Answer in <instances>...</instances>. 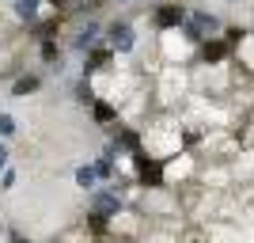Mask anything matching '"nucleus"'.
<instances>
[{"label":"nucleus","instance_id":"f257e3e1","mask_svg":"<svg viewBox=\"0 0 254 243\" xmlns=\"http://www.w3.org/2000/svg\"><path fill=\"white\" fill-rule=\"evenodd\" d=\"M133 167H137V182L144 190H163L167 186V160L163 156L140 152V156H133Z\"/></svg>","mask_w":254,"mask_h":243},{"label":"nucleus","instance_id":"f03ea898","mask_svg":"<svg viewBox=\"0 0 254 243\" xmlns=\"http://www.w3.org/2000/svg\"><path fill=\"white\" fill-rule=\"evenodd\" d=\"M186 19H190V11H186V4H179V0H163V4L152 8V27L163 31V34L167 31H182Z\"/></svg>","mask_w":254,"mask_h":243},{"label":"nucleus","instance_id":"7ed1b4c3","mask_svg":"<svg viewBox=\"0 0 254 243\" xmlns=\"http://www.w3.org/2000/svg\"><path fill=\"white\" fill-rule=\"evenodd\" d=\"M106 46L114 53H129L133 46H137V31H133V23L129 19H114L110 27H106Z\"/></svg>","mask_w":254,"mask_h":243},{"label":"nucleus","instance_id":"20e7f679","mask_svg":"<svg viewBox=\"0 0 254 243\" xmlns=\"http://www.w3.org/2000/svg\"><path fill=\"white\" fill-rule=\"evenodd\" d=\"M232 46L224 42V38H205L201 46H197V61L201 65H209V69H216V65H224L228 57H232Z\"/></svg>","mask_w":254,"mask_h":243},{"label":"nucleus","instance_id":"39448f33","mask_svg":"<svg viewBox=\"0 0 254 243\" xmlns=\"http://www.w3.org/2000/svg\"><path fill=\"white\" fill-rule=\"evenodd\" d=\"M91 209L103 213V217H110V221H118L122 209H126V201H122L118 190H95V194H91Z\"/></svg>","mask_w":254,"mask_h":243},{"label":"nucleus","instance_id":"423d86ee","mask_svg":"<svg viewBox=\"0 0 254 243\" xmlns=\"http://www.w3.org/2000/svg\"><path fill=\"white\" fill-rule=\"evenodd\" d=\"M110 141H114L118 152H126V156H140V152H144V137H140L137 129L122 126V122L114 126V137H110Z\"/></svg>","mask_w":254,"mask_h":243},{"label":"nucleus","instance_id":"0eeeda50","mask_svg":"<svg viewBox=\"0 0 254 243\" xmlns=\"http://www.w3.org/2000/svg\"><path fill=\"white\" fill-rule=\"evenodd\" d=\"M103 23H99V19H87L84 23V27H80V31H76V38H72V50H80V53H91V50H95V42H99V38H103Z\"/></svg>","mask_w":254,"mask_h":243},{"label":"nucleus","instance_id":"6e6552de","mask_svg":"<svg viewBox=\"0 0 254 243\" xmlns=\"http://www.w3.org/2000/svg\"><path fill=\"white\" fill-rule=\"evenodd\" d=\"M118 53L110 50V46H95V50L87 53V61H84V80H91L95 73H103V69H110V61H114Z\"/></svg>","mask_w":254,"mask_h":243},{"label":"nucleus","instance_id":"1a4fd4ad","mask_svg":"<svg viewBox=\"0 0 254 243\" xmlns=\"http://www.w3.org/2000/svg\"><path fill=\"white\" fill-rule=\"evenodd\" d=\"M190 23L205 34V38H220V31H224V23L216 19L212 11H205V8H193V11H190Z\"/></svg>","mask_w":254,"mask_h":243},{"label":"nucleus","instance_id":"9d476101","mask_svg":"<svg viewBox=\"0 0 254 243\" xmlns=\"http://www.w3.org/2000/svg\"><path fill=\"white\" fill-rule=\"evenodd\" d=\"M110 224H114L110 217H103V213L91 209V213L84 217V232H91L95 240H106V236H110Z\"/></svg>","mask_w":254,"mask_h":243},{"label":"nucleus","instance_id":"9b49d317","mask_svg":"<svg viewBox=\"0 0 254 243\" xmlns=\"http://www.w3.org/2000/svg\"><path fill=\"white\" fill-rule=\"evenodd\" d=\"M38 57H42L50 69H57V73L64 69V61H61V42H57V38H46V42H38Z\"/></svg>","mask_w":254,"mask_h":243},{"label":"nucleus","instance_id":"f8f14e48","mask_svg":"<svg viewBox=\"0 0 254 243\" xmlns=\"http://www.w3.org/2000/svg\"><path fill=\"white\" fill-rule=\"evenodd\" d=\"M11 8H15V19L19 23H38V8H42V0H11Z\"/></svg>","mask_w":254,"mask_h":243},{"label":"nucleus","instance_id":"ddd939ff","mask_svg":"<svg viewBox=\"0 0 254 243\" xmlns=\"http://www.w3.org/2000/svg\"><path fill=\"white\" fill-rule=\"evenodd\" d=\"M38 87H42V76H38V73H27V76H19V80L11 84V95H15V99H27V95H34Z\"/></svg>","mask_w":254,"mask_h":243},{"label":"nucleus","instance_id":"4468645a","mask_svg":"<svg viewBox=\"0 0 254 243\" xmlns=\"http://www.w3.org/2000/svg\"><path fill=\"white\" fill-rule=\"evenodd\" d=\"M91 118H95V126H114L118 122V106L106 103V99H99V103L91 106Z\"/></svg>","mask_w":254,"mask_h":243},{"label":"nucleus","instance_id":"2eb2a0df","mask_svg":"<svg viewBox=\"0 0 254 243\" xmlns=\"http://www.w3.org/2000/svg\"><path fill=\"white\" fill-rule=\"evenodd\" d=\"M76 186L95 194V186H99V171H95V163H80V167H76Z\"/></svg>","mask_w":254,"mask_h":243},{"label":"nucleus","instance_id":"dca6fc26","mask_svg":"<svg viewBox=\"0 0 254 243\" xmlns=\"http://www.w3.org/2000/svg\"><path fill=\"white\" fill-rule=\"evenodd\" d=\"M31 34L38 38V42H46V38H57V34H61V19H42V23H34Z\"/></svg>","mask_w":254,"mask_h":243},{"label":"nucleus","instance_id":"f3484780","mask_svg":"<svg viewBox=\"0 0 254 243\" xmlns=\"http://www.w3.org/2000/svg\"><path fill=\"white\" fill-rule=\"evenodd\" d=\"M220 38H224V42H228V46H232V50H235V46H243L247 38H251V31H247V27H239V23H228Z\"/></svg>","mask_w":254,"mask_h":243},{"label":"nucleus","instance_id":"a211bd4d","mask_svg":"<svg viewBox=\"0 0 254 243\" xmlns=\"http://www.w3.org/2000/svg\"><path fill=\"white\" fill-rule=\"evenodd\" d=\"M72 99H76L80 106H95L99 99H95V87H91V80H80V84L72 87Z\"/></svg>","mask_w":254,"mask_h":243},{"label":"nucleus","instance_id":"6ab92c4d","mask_svg":"<svg viewBox=\"0 0 254 243\" xmlns=\"http://www.w3.org/2000/svg\"><path fill=\"white\" fill-rule=\"evenodd\" d=\"M95 171H99V179H103V182H114V179H118L114 160H106V156H99V160H95Z\"/></svg>","mask_w":254,"mask_h":243},{"label":"nucleus","instance_id":"aec40b11","mask_svg":"<svg viewBox=\"0 0 254 243\" xmlns=\"http://www.w3.org/2000/svg\"><path fill=\"white\" fill-rule=\"evenodd\" d=\"M11 133H15V118L0 110V137H11Z\"/></svg>","mask_w":254,"mask_h":243},{"label":"nucleus","instance_id":"412c9836","mask_svg":"<svg viewBox=\"0 0 254 243\" xmlns=\"http://www.w3.org/2000/svg\"><path fill=\"white\" fill-rule=\"evenodd\" d=\"M0 186H4V190H11V186H15V167H8L4 175H0Z\"/></svg>","mask_w":254,"mask_h":243},{"label":"nucleus","instance_id":"4be33fe9","mask_svg":"<svg viewBox=\"0 0 254 243\" xmlns=\"http://www.w3.org/2000/svg\"><path fill=\"white\" fill-rule=\"evenodd\" d=\"M8 160H11V148L0 141V171H8Z\"/></svg>","mask_w":254,"mask_h":243},{"label":"nucleus","instance_id":"5701e85b","mask_svg":"<svg viewBox=\"0 0 254 243\" xmlns=\"http://www.w3.org/2000/svg\"><path fill=\"white\" fill-rule=\"evenodd\" d=\"M8 243H31V240H27L23 232H15V228H11V232H8Z\"/></svg>","mask_w":254,"mask_h":243},{"label":"nucleus","instance_id":"b1692460","mask_svg":"<svg viewBox=\"0 0 254 243\" xmlns=\"http://www.w3.org/2000/svg\"><path fill=\"white\" fill-rule=\"evenodd\" d=\"M118 4H129V0H118Z\"/></svg>","mask_w":254,"mask_h":243},{"label":"nucleus","instance_id":"393cba45","mask_svg":"<svg viewBox=\"0 0 254 243\" xmlns=\"http://www.w3.org/2000/svg\"><path fill=\"white\" fill-rule=\"evenodd\" d=\"M232 4H239V0H232Z\"/></svg>","mask_w":254,"mask_h":243},{"label":"nucleus","instance_id":"a878e982","mask_svg":"<svg viewBox=\"0 0 254 243\" xmlns=\"http://www.w3.org/2000/svg\"><path fill=\"white\" fill-rule=\"evenodd\" d=\"M251 34H254V27H251Z\"/></svg>","mask_w":254,"mask_h":243}]
</instances>
